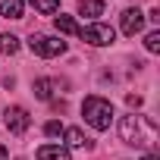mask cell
<instances>
[{"mask_svg":"<svg viewBox=\"0 0 160 160\" xmlns=\"http://www.w3.org/2000/svg\"><path fill=\"white\" fill-rule=\"evenodd\" d=\"M78 16H88V19L104 16V0H78Z\"/></svg>","mask_w":160,"mask_h":160,"instance_id":"8","label":"cell"},{"mask_svg":"<svg viewBox=\"0 0 160 160\" xmlns=\"http://www.w3.org/2000/svg\"><path fill=\"white\" fill-rule=\"evenodd\" d=\"M16 50H19L16 35H0V53H16Z\"/></svg>","mask_w":160,"mask_h":160,"instance_id":"14","label":"cell"},{"mask_svg":"<svg viewBox=\"0 0 160 160\" xmlns=\"http://www.w3.org/2000/svg\"><path fill=\"white\" fill-rule=\"evenodd\" d=\"M63 135H66V144L69 148H91V138H85V132L82 129H63Z\"/></svg>","mask_w":160,"mask_h":160,"instance_id":"9","label":"cell"},{"mask_svg":"<svg viewBox=\"0 0 160 160\" xmlns=\"http://www.w3.org/2000/svg\"><path fill=\"white\" fill-rule=\"evenodd\" d=\"M82 116H85V122H88L91 129L107 132L110 122H113V104H110L107 98L91 94V98H85V104H82Z\"/></svg>","mask_w":160,"mask_h":160,"instance_id":"1","label":"cell"},{"mask_svg":"<svg viewBox=\"0 0 160 160\" xmlns=\"http://www.w3.org/2000/svg\"><path fill=\"white\" fill-rule=\"evenodd\" d=\"M53 25H57L60 35H78V22H75L72 16H63V13H60V16L53 19Z\"/></svg>","mask_w":160,"mask_h":160,"instance_id":"11","label":"cell"},{"mask_svg":"<svg viewBox=\"0 0 160 160\" xmlns=\"http://www.w3.org/2000/svg\"><path fill=\"white\" fill-rule=\"evenodd\" d=\"M119 28H122V35L135 38V35L144 28V13H141V10H135V7L122 10V16H119Z\"/></svg>","mask_w":160,"mask_h":160,"instance_id":"6","label":"cell"},{"mask_svg":"<svg viewBox=\"0 0 160 160\" xmlns=\"http://www.w3.org/2000/svg\"><path fill=\"white\" fill-rule=\"evenodd\" d=\"M126 104L135 110V107H141V98H138V94H129V98H126Z\"/></svg>","mask_w":160,"mask_h":160,"instance_id":"17","label":"cell"},{"mask_svg":"<svg viewBox=\"0 0 160 160\" xmlns=\"http://www.w3.org/2000/svg\"><path fill=\"white\" fill-rule=\"evenodd\" d=\"M28 47H32V53L50 60V57H60V53L66 50V41H60V38H53V35H32V38H28Z\"/></svg>","mask_w":160,"mask_h":160,"instance_id":"4","label":"cell"},{"mask_svg":"<svg viewBox=\"0 0 160 160\" xmlns=\"http://www.w3.org/2000/svg\"><path fill=\"white\" fill-rule=\"evenodd\" d=\"M44 135H50V138H57V135H63V126H60L57 119H50V122L44 126Z\"/></svg>","mask_w":160,"mask_h":160,"instance_id":"16","label":"cell"},{"mask_svg":"<svg viewBox=\"0 0 160 160\" xmlns=\"http://www.w3.org/2000/svg\"><path fill=\"white\" fill-rule=\"evenodd\" d=\"M0 160H7V148L3 144H0Z\"/></svg>","mask_w":160,"mask_h":160,"instance_id":"19","label":"cell"},{"mask_svg":"<svg viewBox=\"0 0 160 160\" xmlns=\"http://www.w3.org/2000/svg\"><path fill=\"white\" fill-rule=\"evenodd\" d=\"M38 160H72V154L63 144H41L38 148Z\"/></svg>","mask_w":160,"mask_h":160,"instance_id":"7","label":"cell"},{"mask_svg":"<svg viewBox=\"0 0 160 160\" xmlns=\"http://www.w3.org/2000/svg\"><path fill=\"white\" fill-rule=\"evenodd\" d=\"M28 3H32L38 13H44V16H53V13L60 10V0H28Z\"/></svg>","mask_w":160,"mask_h":160,"instance_id":"12","label":"cell"},{"mask_svg":"<svg viewBox=\"0 0 160 160\" xmlns=\"http://www.w3.org/2000/svg\"><path fill=\"white\" fill-rule=\"evenodd\" d=\"M141 160H160V157H157V154H144Z\"/></svg>","mask_w":160,"mask_h":160,"instance_id":"18","label":"cell"},{"mask_svg":"<svg viewBox=\"0 0 160 160\" xmlns=\"http://www.w3.org/2000/svg\"><path fill=\"white\" fill-rule=\"evenodd\" d=\"M35 94H38L41 101H50V94H53V82H50V78H38V82H35Z\"/></svg>","mask_w":160,"mask_h":160,"instance_id":"13","label":"cell"},{"mask_svg":"<svg viewBox=\"0 0 160 160\" xmlns=\"http://www.w3.org/2000/svg\"><path fill=\"white\" fill-rule=\"evenodd\" d=\"M144 129H157V126H154V119H144V116H135V113H129V116H122V119H119V135H122V141H126V144H132V148L148 144Z\"/></svg>","mask_w":160,"mask_h":160,"instance_id":"2","label":"cell"},{"mask_svg":"<svg viewBox=\"0 0 160 160\" xmlns=\"http://www.w3.org/2000/svg\"><path fill=\"white\" fill-rule=\"evenodd\" d=\"M78 38L88 41L91 47H107V44L116 41V32H113L110 25H104V22H91V25H85V28H78Z\"/></svg>","mask_w":160,"mask_h":160,"instance_id":"3","label":"cell"},{"mask_svg":"<svg viewBox=\"0 0 160 160\" xmlns=\"http://www.w3.org/2000/svg\"><path fill=\"white\" fill-rule=\"evenodd\" d=\"M22 0H0V16L7 19H22Z\"/></svg>","mask_w":160,"mask_h":160,"instance_id":"10","label":"cell"},{"mask_svg":"<svg viewBox=\"0 0 160 160\" xmlns=\"http://www.w3.org/2000/svg\"><path fill=\"white\" fill-rule=\"evenodd\" d=\"M3 119H7V129H10L13 135H25V132H28V126H32V116H28L22 107H7Z\"/></svg>","mask_w":160,"mask_h":160,"instance_id":"5","label":"cell"},{"mask_svg":"<svg viewBox=\"0 0 160 160\" xmlns=\"http://www.w3.org/2000/svg\"><path fill=\"white\" fill-rule=\"evenodd\" d=\"M144 47H148V53H160V32H151L144 38Z\"/></svg>","mask_w":160,"mask_h":160,"instance_id":"15","label":"cell"}]
</instances>
